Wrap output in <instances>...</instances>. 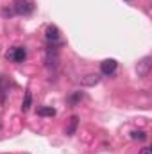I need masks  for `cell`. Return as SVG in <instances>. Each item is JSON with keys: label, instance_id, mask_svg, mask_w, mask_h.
I'll list each match as a JSON object with an SVG mask.
<instances>
[{"label": "cell", "instance_id": "6da1fadb", "mask_svg": "<svg viewBox=\"0 0 152 154\" xmlns=\"http://www.w3.org/2000/svg\"><path fill=\"white\" fill-rule=\"evenodd\" d=\"M13 9H14L16 14H31L34 11V5H32L31 0H14Z\"/></svg>", "mask_w": 152, "mask_h": 154}, {"label": "cell", "instance_id": "7a4b0ae2", "mask_svg": "<svg viewBox=\"0 0 152 154\" xmlns=\"http://www.w3.org/2000/svg\"><path fill=\"white\" fill-rule=\"evenodd\" d=\"M25 57H27V50L23 47H13L11 50H7V59L14 63H23Z\"/></svg>", "mask_w": 152, "mask_h": 154}, {"label": "cell", "instance_id": "3957f363", "mask_svg": "<svg viewBox=\"0 0 152 154\" xmlns=\"http://www.w3.org/2000/svg\"><path fill=\"white\" fill-rule=\"evenodd\" d=\"M116 66H118L116 59H104L100 63V72L104 75H113L114 72H116Z\"/></svg>", "mask_w": 152, "mask_h": 154}, {"label": "cell", "instance_id": "277c9868", "mask_svg": "<svg viewBox=\"0 0 152 154\" xmlns=\"http://www.w3.org/2000/svg\"><path fill=\"white\" fill-rule=\"evenodd\" d=\"M150 66H152V59L147 56V57H143L140 63H138V66H136V70H138V75L140 77H147L149 75V72H150Z\"/></svg>", "mask_w": 152, "mask_h": 154}, {"label": "cell", "instance_id": "5b68a950", "mask_svg": "<svg viewBox=\"0 0 152 154\" xmlns=\"http://www.w3.org/2000/svg\"><path fill=\"white\" fill-rule=\"evenodd\" d=\"M45 38L48 39L50 43H57L59 38H61L59 29H57L56 25H47V29H45Z\"/></svg>", "mask_w": 152, "mask_h": 154}, {"label": "cell", "instance_id": "8992f818", "mask_svg": "<svg viewBox=\"0 0 152 154\" xmlns=\"http://www.w3.org/2000/svg\"><path fill=\"white\" fill-rule=\"evenodd\" d=\"M99 81H100L99 74H88V75L79 79V84L81 86H95V84H99Z\"/></svg>", "mask_w": 152, "mask_h": 154}, {"label": "cell", "instance_id": "52a82bcc", "mask_svg": "<svg viewBox=\"0 0 152 154\" xmlns=\"http://www.w3.org/2000/svg\"><path fill=\"white\" fill-rule=\"evenodd\" d=\"M77 125H79V116L74 115L70 118V122H68V127H66V134H68V136H74V134H75Z\"/></svg>", "mask_w": 152, "mask_h": 154}, {"label": "cell", "instance_id": "ba28073f", "mask_svg": "<svg viewBox=\"0 0 152 154\" xmlns=\"http://www.w3.org/2000/svg\"><path fill=\"white\" fill-rule=\"evenodd\" d=\"M31 106H32V93L27 90V91H25V97H23V102H22V109H23V113H27V111L31 109Z\"/></svg>", "mask_w": 152, "mask_h": 154}, {"label": "cell", "instance_id": "9c48e42d", "mask_svg": "<svg viewBox=\"0 0 152 154\" xmlns=\"http://www.w3.org/2000/svg\"><path fill=\"white\" fill-rule=\"evenodd\" d=\"M38 115L39 116H54L56 115V109L50 108V106H41V108H38Z\"/></svg>", "mask_w": 152, "mask_h": 154}, {"label": "cell", "instance_id": "30bf717a", "mask_svg": "<svg viewBox=\"0 0 152 154\" xmlns=\"http://www.w3.org/2000/svg\"><path fill=\"white\" fill-rule=\"evenodd\" d=\"M131 138L136 140V142H145L147 140V133L145 131H132L131 133Z\"/></svg>", "mask_w": 152, "mask_h": 154}, {"label": "cell", "instance_id": "8fae6325", "mask_svg": "<svg viewBox=\"0 0 152 154\" xmlns=\"http://www.w3.org/2000/svg\"><path fill=\"white\" fill-rule=\"evenodd\" d=\"M81 100H82V93H81V91H77V93H74V95L68 97V102H70L72 106H75L77 102H81Z\"/></svg>", "mask_w": 152, "mask_h": 154}, {"label": "cell", "instance_id": "7c38bea8", "mask_svg": "<svg viewBox=\"0 0 152 154\" xmlns=\"http://www.w3.org/2000/svg\"><path fill=\"white\" fill-rule=\"evenodd\" d=\"M140 154H152V151L149 149V147H143V149L140 151Z\"/></svg>", "mask_w": 152, "mask_h": 154}, {"label": "cell", "instance_id": "4fadbf2b", "mask_svg": "<svg viewBox=\"0 0 152 154\" xmlns=\"http://www.w3.org/2000/svg\"><path fill=\"white\" fill-rule=\"evenodd\" d=\"M0 131H2V124H0Z\"/></svg>", "mask_w": 152, "mask_h": 154}]
</instances>
